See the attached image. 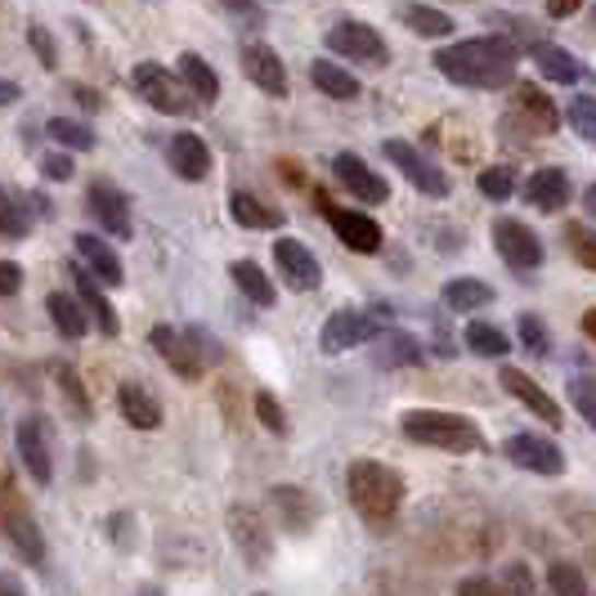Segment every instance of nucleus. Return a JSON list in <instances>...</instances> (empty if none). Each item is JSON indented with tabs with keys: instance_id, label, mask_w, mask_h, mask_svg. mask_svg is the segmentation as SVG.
I'll return each instance as SVG.
<instances>
[{
	"instance_id": "obj_1",
	"label": "nucleus",
	"mask_w": 596,
	"mask_h": 596,
	"mask_svg": "<svg viewBox=\"0 0 596 596\" xmlns=\"http://www.w3.org/2000/svg\"><path fill=\"white\" fill-rule=\"evenodd\" d=\"M516 59L520 49L503 36H475V41H458V45H444L435 55V68L471 90H498L516 77Z\"/></svg>"
},
{
	"instance_id": "obj_2",
	"label": "nucleus",
	"mask_w": 596,
	"mask_h": 596,
	"mask_svg": "<svg viewBox=\"0 0 596 596\" xmlns=\"http://www.w3.org/2000/svg\"><path fill=\"white\" fill-rule=\"evenodd\" d=\"M345 493H351V507L373 525H390L404 507V480L400 471H390L386 462H373V458H359L345 471Z\"/></svg>"
},
{
	"instance_id": "obj_3",
	"label": "nucleus",
	"mask_w": 596,
	"mask_h": 596,
	"mask_svg": "<svg viewBox=\"0 0 596 596\" xmlns=\"http://www.w3.org/2000/svg\"><path fill=\"white\" fill-rule=\"evenodd\" d=\"M404 435L413 444H431V449H444V454H471L480 449V426L462 413H444V409H409L400 417Z\"/></svg>"
},
{
	"instance_id": "obj_4",
	"label": "nucleus",
	"mask_w": 596,
	"mask_h": 596,
	"mask_svg": "<svg viewBox=\"0 0 596 596\" xmlns=\"http://www.w3.org/2000/svg\"><path fill=\"white\" fill-rule=\"evenodd\" d=\"M130 85H135V94L144 99V104H153L158 113H167V117H184V113H193V104H188V90L171 77V68H162V64H135V72H130Z\"/></svg>"
},
{
	"instance_id": "obj_5",
	"label": "nucleus",
	"mask_w": 596,
	"mask_h": 596,
	"mask_svg": "<svg viewBox=\"0 0 596 596\" xmlns=\"http://www.w3.org/2000/svg\"><path fill=\"white\" fill-rule=\"evenodd\" d=\"M377 332H386V319L381 310H336L328 323H323V355H345V351H355V345L373 341Z\"/></svg>"
},
{
	"instance_id": "obj_6",
	"label": "nucleus",
	"mask_w": 596,
	"mask_h": 596,
	"mask_svg": "<svg viewBox=\"0 0 596 596\" xmlns=\"http://www.w3.org/2000/svg\"><path fill=\"white\" fill-rule=\"evenodd\" d=\"M381 148H386V162H394V171L409 175V184H413L417 193H426V197H449V180H444V171H439L435 162H426L413 144L386 139Z\"/></svg>"
},
{
	"instance_id": "obj_7",
	"label": "nucleus",
	"mask_w": 596,
	"mask_h": 596,
	"mask_svg": "<svg viewBox=\"0 0 596 596\" xmlns=\"http://www.w3.org/2000/svg\"><path fill=\"white\" fill-rule=\"evenodd\" d=\"M328 49L341 59H359V64H386L390 59L381 32H373L368 23H336L328 32Z\"/></svg>"
},
{
	"instance_id": "obj_8",
	"label": "nucleus",
	"mask_w": 596,
	"mask_h": 596,
	"mask_svg": "<svg viewBox=\"0 0 596 596\" xmlns=\"http://www.w3.org/2000/svg\"><path fill=\"white\" fill-rule=\"evenodd\" d=\"M274 261H278V274H283V283H287L291 291H314L319 278H323L314 252H310L301 238H278V242H274Z\"/></svg>"
},
{
	"instance_id": "obj_9",
	"label": "nucleus",
	"mask_w": 596,
	"mask_h": 596,
	"mask_svg": "<svg viewBox=\"0 0 596 596\" xmlns=\"http://www.w3.org/2000/svg\"><path fill=\"white\" fill-rule=\"evenodd\" d=\"M503 454L520 467V471H534V475H561L565 471V454L557 449L552 439L542 435H512L503 444Z\"/></svg>"
},
{
	"instance_id": "obj_10",
	"label": "nucleus",
	"mask_w": 596,
	"mask_h": 596,
	"mask_svg": "<svg viewBox=\"0 0 596 596\" xmlns=\"http://www.w3.org/2000/svg\"><path fill=\"white\" fill-rule=\"evenodd\" d=\"M493 242H498V252H503V261L512 270H538L542 265V242L520 220H498L493 225Z\"/></svg>"
},
{
	"instance_id": "obj_11",
	"label": "nucleus",
	"mask_w": 596,
	"mask_h": 596,
	"mask_svg": "<svg viewBox=\"0 0 596 596\" xmlns=\"http://www.w3.org/2000/svg\"><path fill=\"white\" fill-rule=\"evenodd\" d=\"M238 64H242V72L252 77L265 94H287V68H283V59L274 55L270 45H261V41H247L242 49H238Z\"/></svg>"
},
{
	"instance_id": "obj_12",
	"label": "nucleus",
	"mask_w": 596,
	"mask_h": 596,
	"mask_svg": "<svg viewBox=\"0 0 596 596\" xmlns=\"http://www.w3.org/2000/svg\"><path fill=\"white\" fill-rule=\"evenodd\" d=\"M328 225L336 229V238L351 247V252H359V256H377L381 252V229L364 211H345V207L328 203Z\"/></svg>"
},
{
	"instance_id": "obj_13",
	"label": "nucleus",
	"mask_w": 596,
	"mask_h": 596,
	"mask_svg": "<svg viewBox=\"0 0 596 596\" xmlns=\"http://www.w3.org/2000/svg\"><path fill=\"white\" fill-rule=\"evenodd\" d=\"M19 458H23V467H27V475L36 484L55 480V458H49V435H45L41 417H23L19 422Z\"/></svg>"
},
{
	"instance_id": "obj_14",
	"label": "nucleus",
	"mask_w": 596,
	"mask_h": 596,
	"mask_svg": "<svg viewBox=\"0 0 596 596\" xmlns=\"http://www.w3.org/2000/svg\"><path fill=\"white\" fill-rule=\"evenodd\" d=\"M332 171H336V180L351 188L359 203H368V207H377V203H386V180L364 162V158H355V153H336L332 158Z\"/></svg>"
},
{
	"instance_id": "obj_15",
	"label": "nucleus",
	"mask_w": 596,
	"mask_h": 596,
	"mask_svg": "<svg viewBox=\"0 0 596 596\" xmlns=\"http://www.w3.org/2000/svg\"><path fill=\"white\" fill-rule=\"evenodd\" d=\"M503 390L512 394L516 404H525L534 417L548 422V426H557V422H561V404H557L552 394L542 390V386H538L529 373H520V368H503Z\"/></svg>"
},
{
	"instance_id": "obj_16",
	"label": "nucleus",
	"mask_w": 596,
	"mask_h": 596,
	"mask_svg": "<svg viewBox=\"0 0 596 596\" xmlns=\"http://www.w3.org/2000/svg\"><path fill=\"white\" fill-rule=\"evenodd\" d=\"M229 534L238 542V552L252 565L270 561V529H265V520L252 507H229Z\"/></svg>"
},
{
	"instance_id": "obj_17",
	"label": "nucleus",
	"mask_w": 596,
	"mask_h": 596,
	"mask_svg": "<svg viewBox=\"0 0 596 596\" xmlns=\"http://www.w3.org/2000/svg\"><path fill=\"white\" fill-rule=\"evenodd\" d=\"M90 207H94L99 225H104L113 238H130V203H126V193L113 180H94L90 184Z\"/></svg>"
},
{
	"instance_id": "obj_18",
	"label": "nucleus",
	"mask_w": 596,
	"mask_h": 596,
	"mask_svg": "<svg viewBox=\"0 0 596 596\" xmlns=\"http://www.w3.org/2000/svg\"><path fill=\"white\" fill-rule=\"evenodd\" d=\"M570 193H574V184H570V171H561V167H542L525 184L529 207H538V211H565Z\"/></svg>"
},
{
	"instance_id": "obj_19",
	"label": "nucleus",
	"mask_w": 596,
	"mask_h": 596,
	"mask_svg": "<svg viewBox=\"0 0 596 596\" xmlns=\"http://www.w3.org/2000/svg\"><path fill=\"white\" fill-rule=\"evenodd\" d=\"M72 247H77V256L85 261L81 270H85L94 283H108V287L122 283V261H117V252H113V247L99 238V233H77Z\"/></svg>"
},
{
	"instance_id": "obj_20",
	"label": "nucleus",
	"mask_w": 596,
	"mask_h": 596,
	"mask_svg": "<svg viewBox=\"0 0 596 596\" xmlns=\"http://www.w3.org/2000/svg\"><path fill=\"white\" fill-rule=\"evenodd\" d=\"M171 167H175V175H180V180H188V184L207 180V171H211L207 139H197L193 130H180V135H171Z\"/></svg>"
},
{
	"instance_id": "obj_21",
	"label": "nucleus",
	"mask_w": 596,
	"mask_h": 596,
	"mask_svg": "<svg viewBox=\"0 0 596 596\" xmlns=\"http://www.w3.org/2000/svg\"><path fill=\"white\" fill-rule=\"evenodd\" d=\"M117 409H122V417H126L130 426H139V431H158V426H162V404L153 400V390H148V386L122 381Z\"/></svg>"
},
{
	"instance_id": "obj_22",
	"label": "nucleus",
	"mask_w": 596,
	"mask_h": 596,
	"mask_svg": "<svg viewBox=\"0 0 596 596\" xmlns=\"http://www.w3.org/2000/svg\"><path fill=\"white\" fill-rule=\"evenodd\" d=\"M148 341H153V351H158L184 381L203 377V364H197V355H193V345L184 341V332H175V328H153V336H148Z\"/></svg>"
},
{
	"instance_id": "obj_23",
	"label": "nucleus",
	"mask_w": 596,
	"mask_h": 596,
	"mask_svg": "<svg viewBox=\"0 0 596 596\" xmlns=\"http://www.w3.org/2000/svg\"><path fill=\"white\" fill-rule=\"evenodd\" d=\"M72 283H77V296H81V306L90 310V319H99V328H104L108 336H117V332H122V319H117V310H113L108 296L99 291V283H94L81 265H72Z\"/></svg>"
},
{
	"instance_id": "obj_24",
	"label": "nucleus",
	"mask_w": 596,
	"mask_h": 596,
	"mask_svg": "<svg viewBox=\"0 0 596 596\" xmlns=\"http://www.w3.org/2000/svg\"><path fill=\"white\" fill-rule=\"evenodd\" d=\"M175 68H180V85L193 99H203V104H216V99H220V77H216V68L203 55H180Z\"/></svg>"
},
{
	"instance_id": "obj_25",
	"label": "nucleus",
	"mask_w": 596,
	"mask_h": 596,
	"mask_svg": "<svg viewBox=\"0 0 596 596\" xmlns=\"http://www.w3.org/2000/svg\"><path fill=\"white\" fill-rule=\"evenodd\" d=\"M5 534L14 542V552L27 561V565H41L45 561V538L36 529V520L27 512H5Z\"/></svg>"
},
{
	"instance_id": "obj_26",
	"label": "nucleus",
	"mask_w": 596,
	"mask_h": 596,
	"mask_svg": "<svg viewBox=\"0 0 596 596\" xmlns=\"http://www.w3.org/2000/svg\"><path fill=\"white\" fill-rule=\"evenodd\" d=\"M377 364L381 368H417L422 364V345L409 332H377Z\"/></svg>"
},
{
	"instance_id": "obj_27",
	"label": "nucleus",
	"mask_w": 596,
	"mask_h": 596,
	"mask_svg": "<svg viewBox=\"0 0 596 596\" xmlns=\"http://www.w3.org/2000/svg\"><path fill=\"white\" fill-rule=\"evenodd\" d=\"M534 64H538L542 77L561 81V85H574L583 77V64L570 55V49H561V45H534Z\"/></svg>"
},
{
	"instance_id": "obj_28",
	"label": "nucleus",
	"mask_w": 596,
	"mask_h": 596,
	"mask_svg": "<svg viewBox=\"0 0 596 596\" xmlns=\"http://www.w3.org/2000/svg\"><path fill=\"white\" fill-rule=\"evenodd\" d=\"M270 498H274V507L283 512V525L291 529V534H301L310 520H314V503L306 498V493L301 489H291V484H283V489H274L270 493Z\"/></svg>"
},
{
	"instance_id": "obj_29",
	"label": "nucleus",
	"mask_w": 596,
	"mask_h": 596,
	"mask_svg": "<svg viewBox=\"0 0 596 596\" xmlns=\"http://www.w3.org/2000/svg\"><path fill=\"white\" fill-rule=\"evenodd\" d=\"M516 113L529 117L538 130H557V126H561V113L552 108V99L542 94V90H534V85H520V90H516Z\"/></svg>"
},
{
	"instance_id": "obj_30",
	"label": "nucleus",
	"mask_w": 596,
	"mask_h": 596,
	"mask_svg": "<svg viewBox=\"0 0 596 596\" xmlns=\"http://www.w3.org/2000/svg\"><path fill=\"white\" fill-rule=\"evenodd\" d=\"M233 283H238V291L247 296V301H256V306H274V283L265 278V270L261 265H252V261H233Z\"/></svg>"
},
{
	"instance_id": "obj_31",
	"label": "nucleus",
	"mask_w": 596,
	"mask_h": 596,
	"mask_svg": "<svg viewBox=\"0 0 596 596\" xmlns=\"http://www.w3.org/2000/svg\"><path fill=\"white\" fill-rule=\"evenodd\" d=\"M229 211H233V220L247 225V229H283V211H270L265 203H256L252 193H233V197H229Z\"/></svg>"
},
{
	"instance_id": "obj_32",
	"label": "nucleus",
	"mask_w": 596,
	"mask_h": 596,
	"mask_svg": "<svg viewBox=\"0 0 596 596\" xmlns=\"http://www.w3.org/2000/svg\"><path fill=\"white\" fill-rule=\"evenodd\" d=\"M310 81H314L328 99H355V94H359V81H355L351 72H345V68H336L332 59H314Z\"/></svg>"
},
{
	"instance_id": "obj_33",
	"label": "nucleus",
	"mask_w": 596,
	"mask_h": 596,
	"mask_svg": "<svg viewBox=\"0 0 596 596\" xmlns=\"http://www.w3.org/2000/svg\"><path fill=\"white\" fill-rule=\"evenodd\" d=\"M45 310H49V319H55V328L64 332V336H85L90 332V319H85V310L72 301V296H64V291H55V296H49V301H45Z\"/></svg>"
},
{
	"instance_id": "obj_34",
	"label": "nucleus",
	"mask_w": 596,
	"mask_h": 596,
	"mask_svg": "<svg viewBox=\"0 0 596 596\" xmlns=\"http://www.w3.org/2000/svg\"><path fill=\"white\" fill-rule=\"evenodd\" d=\"M493 301V287L480 283V278H454L449 287H444V306L449 310H480Z\"/></svg>"
},
{
	"instance_id": "obj_35",
	"label": "nucleus",
	"mask_w": 596,
	"mask_h": 596,
	"mask_svg": "<svg viewBox=\"0 0 596 596\" xmlns=\"http://www.w3.org/2000/svg\"><path fill=\"white\" fill-rule=\"evenodd\" d=\"M400 19L409 23V32H417V36H426V41H439V36L454 32V19L439 14V10H431V5H404Z\"/></svg>"
},
{
	"instance_id": "obj_36",
	"label": "nucleus",
	"mask_w": 596,
	"mask_h": 596,
	"mask_svg": "<svg viewBox=\"0 0 596 596\" xmlns=\"http://www.w3.org/2000/svg\"><path fill=\"white\" fill-rule=\"evenodd\" d=\"M467 345H471V355H480V359H503V355L512 351L507 336L493 328V323H484V319L467 323Z\"/></svg>"
},
{
	"instance_id": "obj_37",
	"label": "nucleus",
	"mask_w": 596,
	"mask_h": 596,
	"mask_svg": "<svg viewBox=\"0 0 596 596\" xmlns=\"http://www.w3.org/2000/svg\"><path fill=\"white\" fill-rule=\"evenodd\" d=\"M49 139H59L64 153H85V148H94V130L85 122H72V117L49 122Z\"/></svg>"
},
{
	"instance_id": "obj_38",
	"label": "nucleus",
	"mask_w": 596,
	"mask_h": 596,
	"mask_svg": "<svg viewBox=\"0 0 596 596\" xmlns=\"http://www.w3.org/2000/svg\"><path fill=\"white\" fill-rule=\"evenodd\" d=\"M27 229H32V216L23 211V203L10 188H0V233H5V238H27Z\"/></svg>"
},
{
	"instance_id": "obj_39",
	"label": "nucleus",
	"mask_w": 596,
	"mask_h": 596,
	"mask_svg": "<svg viewBox=\"0 0 596 596\" xmlns=\"http://www.w3.org/2000/svg\"><path fill=\"white\" fill-rule=\"evenodd\" d=\"M55 386L64 390V400L72 404V413L85 422V417H90V400H85V386H81V377H77L72 368H55Z\"/></svg>"
},
{
	"instance_id": "obj_40",
	"label": "nucleus",
	"mask_w": 596,
	"mask_h": 596,
	"mask_svg": "<svg viewBox=\"0 0 596 596\" xmlns=\"http://www.w3.org/2000/svg\"><path fill=\"white\" fill-rule=\"evenodd\" d=\"M548 587H552V596H587L583 574H578L574 565H565V561L548 570Z\"/></svg>"
},
{
	"instance_id": "obj_41",
	"label": "nucleus",
	"mask_w": 596,
	"mask_h": 596,
	"mask_svg": "<svg viewBox=\"0 0 596 596\" xmlns=\"http://www.w3.org/2000/svg\"><path fill=\"white\" fill-rule=\"evenodd\" d=\"M520 341H525V351L538 355V359L548 355V345H552V341H548V328H542L538 314H520Z\"/></svg>"
},
{
	"instance_id": "obj_42",
	"label": "nucleus",
	"mask_w": 596,
	"mask_h": 596,
	"mask_svg": "<svg viewBox=\"0 0 596 596\" xmlns=\"http://www.w3.org/2000/svg\"><path fill=\"white\" fill-rule=\"evenodd\" d=\"M480 193L484 197H493V203H503V197H512V171L507 167H489V171H480Z\"/></svg>"
},
{
	"instance_id": "obj_43",
	"label": "nucleus",
	"mask_w": 596,
	"mask_h": 596,
	"mask_svg": "<svg viewBox=\"0 0 596 596\" xmlns=\"http://www.w3.org/2000/svg\"><path fill=\"white\" fill-rule=\"evenodd\" d=\"M184 341L193 345V355H197V364H203V368H207V364H220V341H216V336H207L203 328H188V332H184Z\"/></svg>"
},
{
	"instance_id": "obj_44",
	"label": "nucleus",
	"mask_w": 596,
	"mask_h": 596,
	"mask_svg": "<svg viewBox=\"0 0 596 596\" xmlns=\"http://www.w3.org/2000/svg\"><path fill=\"white\" fill-rule=\"evenodd\" d=\"M592 108H596L592 99H587V94H578L574 104H570V113H565V117H570V126L578 130V139H596V122H592Z\"/></svg>"
},
{
	"instance_id": "obj_45",
	"label": "nucleus",
	"mask_w": 596,
	"mask_h": 596,
	"mask_svg": "<svg viewBox=\"0 0 596 596\" xmlns=\"http://www.w3.org/2000/svg\"><path fill=\"white\" fill-rule=\"evenodd\" d=\"M256 417H261V422H265V431H274V435H283V431H287V413L278 409L274 394H256Z\"/></svg>"
},
{
	"instance_id": "obj_46",
	"label": "nucleus",
	"mask_w": 596,
	"mask_h": 596,
	"mask_svg": "<svg viewBox=\"0 0 596 596\" xmlns=\"http://www.w3.org/2000/svg\"><path fill=\"white\" fill-rule=\"evenodd\" d=\"M41 175L55 180V184H68V180L77 175V167H72L68 153H45V158H41Z\"/></svg>"
},
{
	"instance_id": "obj_47",
	"label": "nucleus",
	"mask_w": 596,
	"mask_h": 596,
	"mask_svg": "<svg viewBox=\"0 0 596 596\" xmlns=\"http://www.w3.org/2000/svg\"><path fill=\"white\" fill-rule=\"evenodd\" d=\"M570 400L583 413V422H596V404H592V377H574L570 381Z\"/></svg>"
},
{
	"instance_id": "obj_48",
	"label": "nucleus",
	"mask_w": 596,
	"mask_h": 596,
	"mask_svg": "<svg viewBox=\"0 0 596 596\" xmlns=\"http://www.w3.org/2000/svg\"><path fill=\"white\" fill-rule=\"evenodd\" d=\"M458 596H503V587L489 583V578H480V574H471V578L458 583Z\"/></svg>"
},
{
	"instance_id": "obj_49",
	"label": "nucleus",
	"mask_w": 596,
	"mask_h": 596,
	"mask_svg": "<svg viewBox=\"0 0 596 596\" xmlns=\"http://www.w3.org/2000/svg\"><path fill=\"white\" fill-rule=\"evenodd\" d=\"M23 287V270L14 261H0V296H14Z\"/></svg>"
},
{
	"instance_id": "obj_50",
	"label": "nucleus",
	"mask_w": 596,
	"mask_h": 596,
	"mask_svg": "<svg viewBox=\"0 0 596 596\" xmlns=\"http://www.w3.org/2000/svg\"><path fill=\"white\" fill-rule=\"evenodd\" d=\"M27 41L36 45V55H41V64H45V68H55V45H49L45 27H27Z\"/></svg>"
},
{
	"instance_id": "obj_51",
	"label": "nucleus",
	"mask_w": 596,
	"mask_h": 596,
	"mask_svg": "<svg viewBox=\"0 0 596 596\" xmlns=\"http://www.w3.org/2000/svg\"><path fill=\"white\" fill-rule=\"evenodd\" d=\"M507 587H512L516 596H529V592H534V578H529V570H525V565H507Z\"/></svg>"
},
{
	"instance_id": "obj_52",
	"label": "nucleus",
	"mask_w": 596,
	"mask_h": 596,
	"mask_svg": "<svg viewBox=\"0 0 596 596\" xmlns=\"http://www.w3.org/2000/svg\"><path fill=\"white\" fill-rule=\"evenodd\" d=\"M225 10H233V14H242L252 27H261V10L252 5V0H225Z\"/></svg>"
},
{
	"instance_id": "obj_53",
	"label": "nucleus",
	"mask_w": 596,
	"mask_h": 596,
	"mask_svg": "<svg viewBox=\"0 0 596 596\" xmlns=\"http://www.w3.org/2000/svg\"><path fill=\"white\" fill-rule=\"evenodd\" d=\"M583 10V0H548V14L552 19H570V14H578Z\"/></svg>"
},
{
	"instance_id": "obj_54",
	"label": "nucleus",
	"mask_w": 596,
	"mask_h": 596,
	"mask_svg": "<svg viewBox=\"0 0 596 596\" xmlns=\"http://www.w3.org/2000/svg\"><path fill=\"white\" fill-rule=\"evenodd\" d=\"M570 238H574V242H578V261H583V265H592V261H596V256H592V242H587V233H583V229H578V225H574V229H570Z\"/></svg>"
},
{
	"instance_id": "obj_55",
	"label": "nucleus",
	"mask_w": 596,
	"mask_h": 596,
	"mask_svg": "<svg viewBox=\"0 0 596 596\" xmlns=\"http://www.w3.org/2000/svg\"><path fill=\"white\" fill-rule=\"evenodd\" d=\"M72 94H77V99H81V108H90V113H94V108H99V104H104V99H99V94H94V90H85V85H72Z\"/></svg>"
},
{
	"instance_id": "obj_56",
	"label": "nucleus",
	"mask_w": 596,
	"mask_h": 596,
	"mask_svg": "<svg viewBox=\"0 0 596 596\" xmlns=\"http://www.w3.org/2000/svg\"><path fill=\"white\" fill-rule=\"evenodd\" d=\"M5 104H19V85L14 81H0V108Z\"/></svg>"
},
{
	"instance_id": "obj_57",
	"label": "nucleus",
	"mask_w": 596,
	"mask_h": 596,
	"mask_svg": "<svg viewBox=\"0 0 596 596\" xmlns=\"http://www.w3.org/2000/svg\"><path fill=\"white\" fill-rule=\"evenodd\" d=\"M0 596H19V587H14L10 578H0Z\"/></svg>"
}]
</instances>
